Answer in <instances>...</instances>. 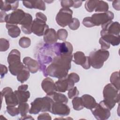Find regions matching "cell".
Here are the masks:
<instances>
[{
  "mask_svg": "<svg viewBox=\"0 0 120 120\" xmlns=\"http://www.w3.org/2000/svg\"><path fill=\"white\" fill-rule=\"evenodd\" d=\"M79 92L77 90V87L74 86L73 88H72L68 90V97L70 99H72L77 97L79 95Z\"/></svg>",
  "mask_w": 120,
  "mask_h": 120,
  "instance_id": "cell-41",
  "label": "cell"
},
{
  "mask_svg": "<svg viewBox=\"0 0 120 120\" xmlns=\"http://www.w3.org/2000/svg\"><path fill=\"white\" fill-rule=\"evenodd\" d=\"M82 24L86 27L90 28L95 26L91 17H86L82 20Z\"/></svg>",
  "mask_w": 120,
  "mask_h": 120,
  "instance_id": "cell-42",
  "label": "cell"
},
{
  "mask_svg": "<svg viewBox=\"0 0 120 120\" xmlns=\"http://www.w3.org/2000/svg\"><path fill=\"white\" fill-rule=\"evenodd\" d=\"M1 96L4 97L7 106H16L19 105L14 91L10 87H5L1 91Z\"/></svg>",
  "mask_w": 120,
  "mask_h": 120,
  "instance_id": "cell-13",
  "label": "cell"
},
{
  "mask_svg": "<svg viewBox=\"0 0 120 120\" xmlns=\"http://www.w3.org/2000/svg\"><path fill=\"white\" fill-rule=\"evenodd\" d=\"M49 97H51L54 102L67 104L68 101L67 96L64 94L60 93H57L55 92L52 95Z\"/></svg>",
  "mask_w": 120,
  "mask_h": 120,
  "instance_id": "cell-29",
  "label": "cell"
},
{
  "mask_svg": "<svg viewBox=\"0 0 120 120\" xmlns=\"http://www.w3.org/2000/svg\"><path fill=\"white\" fill-rule=\"evenodd\" d=\"M20 120H34L31 116L26 115L24 116H22V117L20 119Z\"/></svg>",
  "mask_w": 120,
  "mask_h": 120,
  "instance_id": "cell-53",
  "label": "cell"
},
{
  "mask_svg": "<svg viewBox=\"0 0 120 120\" xmlns=\"http://www.w3.org/2000/svg\"><path fill=\"white\" fill-rule=\"evenodd\" d=\"M91 18L95 26H99L112 20L114 18V14L110 11L95 13L92 15Z\"/></svg>",
  "mask_w": 120,
  "mask_h": 120,
  "instance_id": "cell-8",
  "label": "cell"
},
{
  "mask_svg": "<svg viewBox=\"0 0 120 120\" xmlns=\"http://www.w3.org/2000/svg\"><path fill=\"white\" fill-rule=\"evenodd\" d=\"M73 2H74V4H73V7L76 8H78L81 6L82 1V0H73Z\"/></svg>",
  "mask_w": 120,
  "mask_h": 120,
  "instance_id": "cell-51",
  "label": "cell"
},
{
  "mask_svg": "<svg viewBox=\"0 0 120 120\" xmlns=\"http://www.w3.org/2000/svg\"><path fill=\"white\" fill-rule=\"evenodd\" d=\"M73 57V61L76 64L81 65L85 69H88L90 68L89 57L86 56L83 52L77 51L74 53Z\"/></svg>",
  "mask_w": 120,
  "mask_h": 120,
  "instance_id": "cell-15",
  "label": "cell"
},
{
  "mask_svg": "<svg viewBox=\"0 0 120 120\" xmlns=\"http://www.w3.org/2000/svg\"><path fill=\"white\" fill-rule=\"evenodd\" d=\"M19 5V1L17 0H1L0 9L1 11H8L17 9Z\"/></svg>",
  "mask_w": 120,
  "mask_h": 120,
  "instance_id": "cell-22",
  "label": "cell"
},
{
  "mask_svg": "<svg viewBox=\"0 0 120 120\" xmlns=\"http://www.w3.org/2000/svg\"><path fill=\"white\" fill-rule=\"evenodd\" d=\"M54 102L53 99L48 96L43 98H38L31 103L29 113L37 114L40 112H51Z\"/></svg>",
  "mask_w": 120,
  "mask_h": 120,
  "instance_id": "cell-3",
  "label": "cell"
},
{
  "mask_svg": "<svg viewBox=\"0 0 120 120\" xmlns=\"http://www.w3.org/2000/svg\"><path fill=\"white\" fill-rule=\"evenodd\" d=\"M57 34L54 29H49L44 35V41L45 43L48 45H53L56 43L58 40Z\"/></svg>",
  "mask_w": 120,
  "mask_h": 120,
  "instance_id": "cell-20",
  "label": "cell"
},
{
  "mask_svg": "<svg viewBox=\"0 0 120 120\" xmlns=\"http://www.w3.org/2000/svg\"><path fill=\"white\" fill-rule=\"evenodd\" d=\"M67 76L75 83L78 82L80 80V77L79 75L75 73H71L68 75Z\"/></svg>",
  "mask_w": 120,
  "mask_h": 120,
  "instance_id": "cell-45",
  "label": "cell"
},
{
  "mask_svg": "<svg viewBox=\"0 0 120 120\" xmlns=\"http://www.w3.org/2000/svg\"><path fill=\"white\" fill-rule=\"evenodd\" d=\"M9 47V41L3 38L0 39V51L5 52L8 49Z\"/></svg>",
  "mask_w": 120,
  "mask_h": 120,
  "instance_id": "cell-38",
  "label": "cell"
},
{
  "mask_svg": "<svg viewBox=\"0 0 120 120\" xmlns=\"http://www.w3.org/2000/svg\"><path fill=\"white\" fill-rule=\"evenodd\" d=\"M99 43L101 45V49L106 50L110 47V44L101 37L99 40Z\"/></svg>",
  "mask_w": 120,
  "mask_h": 120,
  "instance_id": "cell-43",
  "label": "cell"
},
{
  "mask_svg": "<svg viewBox=\"0 0 120 120\" xmlns=\"http://www.w3.org/2000/svg\"><path fill=\"white\" fill-rule=\"evenodd\" d=\"M41 87L44 91L46 93V96H50L55 92V83L49 77L44 79L41 83Z\"/></svg>",
  "mask_w": 120,
  "mask_h": 120,
  "instance_id": "cell-18",
  "label": "cell"
},
{
  "mask_svg": "<svg viewBox=\"0 0 120 120\" xmlns=\"http://www.w3.org/2000/svg\"><path fill=\"white\" fill-rule=\"evenodd\" d=\"M24 65L21 61L9 64L8 69L10 73L13 75H17L23 69Z\"/></svg>",
  "mask_w": 120,
  "mask_h": 120,
  "instance_id": "cell-25",
  "label": "cell"
},
{
  "mask_svg": "<svg viewBox=\"0 0 120 120\" xmlns=\"http://www.w3.org/2000/svg\"><path fill=\"white\" fill-rule=\"evenodd\" d=\"M19 104L27 102L30 97V93L29 91H22L17 90L14 91Z\"/></svg>",
  "mask_w": 120,
  "mask_h": 120,
  "instance_id": "cell-27",
  "label": "cell"
},
{
  "mask_svg": "<svg viewBox=\"0 0 120 120\" xmlns=\"http://www.w3.org/2000/svg\"><path fill=\"white\" fill-rule=\"evenodd\" d=\"M109 57V52L107 50L99 49L92 51L89 55L90 61L91 66L96 69L102 68Z\"/></svg>",
  "mask_w": 120,
  "mask_h": 120,
  "instance_id": "cell-5",
  "label": "cell"
},
{
  "mask_svg": "<svg viewBox=\"0 0 120 120\" xmlns=\"http://www.w3.org/2000/svg\"><path fill=\"white\" fill-rule=\"evenodd\" d=\"M81 98L82 100L84 107L88 109H92L97 104L95 98L90 95H83L81 97Z\"/></svg>",
  "mask_w": 120,
  "mask_h": 120,
  "instance_id": "cell-23",
  "label": "cell"
},
{
  "mask_svg": "<svg viewBox=\"0 0 120 120\" xmlns=\"http://www.w3.org/2000/svg\"><path fill=\"white\" fill-rule=\"evenodd\" d=\"M23 5L28 8H36L41 10H45V4L43 0L22 1Z\"/></svg>",
  "mask_w": 120,
  "mask_h": 120,
  "instance_id": "cell-21",
  "label": "cell"
},
{
  "mask_svg": "<svg viewBox=\"0 0 120 120\" xmlns=\"http://www.w3.org/2000/svg\"><path fill=\"white\" fill-rule=\"evenodd\" d=\"M80 21L76 18H73L72 22L68 24L69 28L72 30H76L80 27Z\"/></svg>",
  "mask_w": 120,
  "mask_h": 120,
  "instance_id": "cell-40",
  "label": "cell"
},
{
  "mask_svg": "<svg viewBox=\"0 0 120 120\" xmlns=\"http://www.w3.org/2000/svg\"><path fill=\"white\" fill-rule=\"evenodd\" d=\"M54 53L52 46L46 44L44 45L38 52L37 58L40 66L39 69L42 71L45 76H47L46 72L47 65L50 64L52 61L53 58L55 56Z\"/></svg>",
  "mask_w": 120,
  "mask_h": 120,
  "instance_id": "cell-2",
  "label": "cell"
},
{
  "mask_svg": "<svg viewBox=\"0 0 120 120\" xmlns=\"http://www.w3.org/2000/svg\"><path fill=\"white\" fill-rule=\"evenodd\" d=\"M6 27L8 30V34L11 37L15 38L20 35L21 30L17 25L6 24Z\"/></svg>",
  "mask_w": 120,
  "mask_h": 120,
  "instance_id": "cell-28",
  "label": "cell"
},
{
  "mask_svg": "<svg viewBox=\"0 0 120 120\" xmlns=\"http://www.w3.org/2000/svg\"><path fill=\"white\" fill-rule=\"evenodd\" d=\"M98 0H89L85 1V8L89 12H93L96 8Z\"/></svg>",
  "mask_w": 120,
  "mask_h": 120,
  "instance_id": "cell-34",
  "label": "cell"
},
{
  "mask_svg": "<svg viewBox=\"0 0 120 120\" xmlns=\"http://www.w3.org/2000/svg\"><path fill=\"white\" fill-rule=\"evenodd\" d=\"M7 60L8 64L21 61L20 52L16 49H13L11 50L8 54Z\"/></svg>",
  "mask_w": 120,
  "mask_h": 120,
  "instance_id": "cell-26",
  "label": "cell"
},
{
  "mask_svg": "<svg viewBox=\"0 0 120 120\" xmlns=\"http://www.w3.org/2000/svg\"><path fill=\"white\" fill-rule=\"evenodd\" d=\"M49 29L48 25L46 24V22L45 21L36 18L32 22V32L38 36L44 35Z\"/></svg>",
  "mask_w": 120,
  "mask_h": 120,
  "instance_id": "cell-11",
  "label": "cell"
},
{
  "mask_svg": "<svg viewBox=\"0 0 120 120\" xmlns=\"http://www.w3.org/2000/svg\"><path fill=\"white\" fill-rule=\"evenodd\" d=\"M36 18H38L41 20H42L45 21H47V17L42 13L41 12H38L36 14Z\"/></svg>",
  "mask_w": 120,
  "mask_h": 120,
  "instance_id": "cell-48",
  "label": "cell"
},
{
  "mask_svg": "<svg viewBox=\"0 0 120 120\" xmlns=\"http://www.w3.org/2000/svg\"><path fill=\"white\" fill-rule=\"evenodd\" d=\"M110 82L117 89L120 90L119 72L116 71L112 73L110 76Z\"/></svg>",
  "mask_w": 120,
  "mask_h": 120,
  "instance_id": "cell-33",
  "label": "cell"
},
{
  "mask_svg": "<svg viewBox=\"0 0 120 120\" xmlns=\"http://www.w3.org/2000/svg\"><path fill=\"white\" fill-rule=\"evenodd\" d=\"M90 110L97 120H107L111 116V110L104 100L101 101L98 104L97 103L96 106Z\"/></svg>",
  "mask_w": 120,
  "mask_h": 120,
  "instance_id": "cell-6",
  "label": "cell"
},
{
  "mask_svg": "<svg viewBox=\"0 0 120 120\" xmlns=\"http://www.w3.org/2000/svg\"><path fill=\"white\" fill-rule=\"evenodd\" d=\"M25 13L21 9H17L11 13L7 15L5 18L6 24L9 25L20 24L21 22L25 16Z\"/></svg>",
  "mask_w": 120,
  "mask_h": 120,
  "instance_id": "cell-10",
  "label": "cell"
},
{
  "mask_svg": "<svg viewBox=\"0 0 120 120\" xmlns=\"http://www.w3.org/2000/svg\"><path fill=\"white\" fill-rule=\"evenodd\" d=\"M57 37L58 38L62 41H66L68 36V31L64 29H61L58 30L57 32Z\"/></svg>",
  "mask_w": 120,
  "mask_h": 120,
  "instance_id": "cell-37",
  "label": "cell"
},
{
  "mask_svg": "<svg viewBox=\"0 0 120 120\" xmlns=\"http://www.w3.org/2000/svg\"><path fill=\"white\" fill-rule=\"evenodd\" d=\"M70 112V108L66 104L54 102L50 112L55 115L66 116L69 114Z\"/></svg>",
  "mask_w": 120,
  "mask_h": 120,
  "instance_id": "cell-16",
  "label": "cell"
},
{
  "mask_svg": "<svg viewBox=\"0 0 120 120\" xmlns=\"http://www.w3.org/2000/svg\"><path fill=\"white\" fill-rule=\"evenodd\" d=\"M31 44V40L30 38L28 37H22L19 40V45L23 48L29 47Z\"/></svg>",
  "mask_w": 120,
  "mask_h": 120,
  "instance_id": "cell-36",
  "label": "cell"
},
{
  "mask_svg": "<svg viewBox=\"0 0 120 120\" xmlns=\"http://www.w3.org/2000/svg\"><path fill=\"white\" fill-rule=\"evenodd\" d=\"M75 83L67 76L66 77L59 79L55 82V90L60 92H65L74 86Z\"/></svg>",
  "mask_w": 120,
  "mask_h": 120,
  "instance_id": "cell-14",
  "label": "cell"
},
{
  "mask_svg": "<svg viewBox=\"0 0 120 120\" xmlns=\"http://www.w3.org/2000/svg\"><path fill=\"white\" fill-rule=\"evenodd\" d=\"M18 108L21 116H24L27 115L30 110L29 105L26 102L19 104Z\"/></svg>",
  "mask_w": 120,
  "mask_h": 120,
  "instance_id": "cell-35",
  "label": "cell"
},
{
  "mask_svg": "<svg viewBox=\"0 0 120 120\" xmlns=\"http://www.w3.org/2000/svg\"><path fill=\"white\" fill-rule=\"evenodd\" d=\"M32 22L31 15L29 13H25V16L20 23L21 29L25 34H30L32 32L31 30Z\"/></svg>",
  "mask_w": 120,
  "mask_h": 120,
  "instance_id": "cell-17",
  "label": "cell"
},
{
  "mask_svg": "<svg viewBox=\"0 0 120 120\" xmlns=\"http://www.w3.org/2000/svg\"><path fill=\"white\" fill-rule=\"evenodd\" d=\"M72 103L73 105V107L75 110L80 111L83 109L84 107L81 97H78L77 96L73 98L72 101Z\"/></svg>",
  "mask_w": 120,
  "mask_h": 120,
  "instance_id": "cell-32",
  "label": "cell"
},
{
  "mask_svg": "<svg viewBox=\"0 0 120 120\" xmlns=\"http://www.w3.org/2000/svg\"><path fill=\"white\" fill-rule=\"evenodd\" d=\"M28 88V85L27 84H22L18 87V90L26 91Z\"/></svg>",
  "mask_w": 120,
  "mask_h": 120,
  "instance_id": "cell-52",
  "label": "cell"
},
{
  "mask_svg": "<svg viewBox=\"0 0 120 120\" xmlns=\"http://www.w3.org/2000/svg\"><path fill=\"white\" fill-rule=\"evenodd\" d=\"M104 101L110 110L114 107L116 103L120 102V90L111 83L106 84L103 89Z\"/></svg>",
  "mask_w": 120,
  "mask_h": 120,
  "instance_id": "cell-4",
  "label": "cell"
},
{
  "mask_svg": "<svg viewBox=\"0 0 120 120\" xmlns=\"http://www.w3.org/2000/svg\"><path fill=\"white\" fill-rule=\"evenodd\" d=\"M108 9L109 6L107 2L103 0H98L94 10L96 12L104 13L108 11Z\"/></svg>",
  "mask_w": 120,
  "mask_h": 120,
  "instance_id": "cell-31",
  "label": "cell"
},
{
  "mask_svg": "<svg viewBox=\"0 0 120 120\" xmlns=\"http://www.w3.org/2000/svg\"><path fill=\"white\" fill-rule=\"evenodd\" d=\"M8 113L11 116H15L20 113L18 107L14 106H7L6 107Z\"/></svg>",
  "mask_w": 120,
  "mask_h": 120,
  "instance_id": "cell-39",
  "label": "cell"
},
{
  "mask_svg": "<svg viewBox=\"0 0 120 120\" xmlns=\"http://www.w3.org/2000/svg\"><path fill=\"white\" fill-rule=\"evenodd\" d=\"M8 73V68L7 67L4 65L0 64V77L2 78L4 77L6 74Z\"/></svg>",
  "mask_w": 120,
  "mask_h": 120,
  "instance_id": "cell-47",
  "label": "cell"
},
{
  "mask_svg": "<svg viewBox=\"0 0 120 120\" xmlns=\"http://www.w3.org/2000/svg\"><path fill=\"white\" fill-rule=\"evenodd\" d=\"M101 27V36L105 34L120 35V24L118 22H113L111 20L102 25Z\"/></svg>",
  "mask_w": 120,
  "mask_h": 120,
  "instance_id": "cell-12",
  "label": "cell"
},
{
  "mask_svg": "<svg viewBox=\"0 0 120 120\" xmlns=\"http://www.w3.org/2000/svg\"><path fill=\"white\" fill-rule=\"evenodd\" d=\"M30 76V71L24 65L23 69L17 75V79L21 83H23L29 79Z\"/></svg>",
  "mask_w": 120,
  "mask_h": 120,
  "instance_id": "cell-30",
  "label": "cell"
},
{
  "mask_svg": "<svg viewBox=\"0 0 120 120\" xmlns=\"http://www.w3.org/2000/svg\"><path fill=\"white\" fill-rule=\"evenodd\" d=\"M61 6L63 8H68L70 7H73L74 2L72 0H61L60 1Z\"/></svg>",
  "mask_w": 120,
  "mask_h": 120,
  "instance_id": "cell-44",
  "label": "cell"
},
{
  "mask_svg": "<svg viewBox=\"0 0 120 120\" xmlns=\"http://www.w3.org/2000/svg\"><path fill=\"white\" fill-rule=\"evenodd\" d=\"M52 48L55 56L62 54H72L73 51L72 44L66 41L62 43H56L53 45Z\"/></svg>",
  "mask_w": 120,
  "mask_h": 120,
  "instance_id": "cell-9",
  "label": "cell"
},
{
  "mask_svg": "<svg viewBox=\"0 0 120 120\" xmlns=\"http://www.w3.org/2000/svg\"><path fill=\"white\" fill-rule=\"evenodd\" d=\"M37 119L38 120H52V118L49 113L46 112H44L39 114L38 117Z\"/></svg>",
  "mask_w": 120,
  "mask_h": 120,
  "instance_id": "cell-46",
  "label": "cell"
},
{
  "mask_svg": "<svg viewBox=\"0 0 120 120\" xmlns=\"http://www.w3.org/2000/svg\"><path fill=\"white\" fill-rule=\"evenodd\" d=\"M104 40L113 46L118 45L120 43V35H114L110 34H105L101 36Z\"/></svg>",
  "mask_w": 120,
  "mask_h": 120,
  "instance_id": "cell-24",
  "label": "cell"
},
{
  "mask_svg": "<svg viewBox=\"0 0 120 120\" xmlns=\"http://www.w3.org/2000/svg\"><path fill=\"white\" fill-rule=\"evenodd\" d=\"M73 11L68 8H62L56 16L57 24L62 27H65L72 22Z\"/></svg>",
  "mask_w": 120,
  "mask_h": 120,
  "instance_id": "cell-7",
  "label": "cell"
},
{
  "mask_svg": "<svg viewBox=\"0 0 120 120\" xmlns=\"http://www.w3.org/2000/svg\"><path fill=\"white\" fill-rule=\"evenodd\" d=\"M7 14L5 11H1L0 12V22H5V18Z\"/></svg>",
  "mask_w": 120,
  "mask_h": 120,
  "instance_id": "cell-50",
  "label": "cell"
},
{
  "mask_svg": "<svg viewBox=\"0 0 120 120\" xmlns=\"http://www.w3.org/2000/svg\"><path fill=\"white\" fill-rule=\"evenodd\" d=\"M23 63L29 71L33 74L37 72L40 68L39 62L30 57H24L23 59Z\"/></svg>",
  "mask_w": 120,
  "mask_h": 120,
  "instance_id": "cell-19",
  "label": "cell"
},
{
  "mask_svg": "<svg viewBox=\"0 0 120 120\" xmlns=\"http://www.w3.org/2000/svg\"><path fill=\"white\" fill-rule=\"evenodd\" d=\"M120 1L119 0H113L112 4V5L113 8L118 11H119L120 9Z\"/></svg>",
  "mask_w": 120,
  "mask_h": 120,
  "instance_id": "cell-49",
  "label": "cell"
},
{
  "mask_svg": "<svg viewBox=\"0 0 120 120\" xmlns=\"http://www.w3.org/2000/svg\"><path fill=\"white\" fill-rule=\"evenodd\" d=\"M72 60V54L55 56L52 63L47 67V75L58 79L66 77L71 68V62Z\"/></svg>",
  "mask_w": 120,
  "mask_h": 120,
  "instance_id": "cell-1",
  "label": "cell"
}]
</instances>
